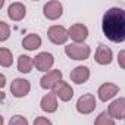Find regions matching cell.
<instances>
[{
    "mask_svg": "<svg viewBox=\"0 0 125 125\" xmlns=\"http://www.w3.org/2000/svg\"><path fill=\"white\" fill-rule=\"evenodd\" d=\"M104 35L113 43L125 41V10L122 8H110L102 19Z\"/></svg>",
    "mask_w": 125,
    "mask_h": 125,
    "instance_id": "1",
    "label": "cell"
},
{
    "mask_svg": "<svg viewBox=\"0 0 125 125\" xmlns=\"http://www.w3.org/2000/svg\"><path fill=\"white\" fill-rule=\"evenodd\" d=\"M65 53L74 60H85L90 56V47L84 43H74L65 47Z\"/></svg>",
    "mask_w": 125,
    "mask_h": 125,
    "instance_id": "2",
    "label": "cell"
},
{
    "mask_svg": "<svg viewBox=\"0 0 125 125\" xmlns=\"http://www.w3.org/2000/svg\"><path fill=\"white\" fill-rule=\"evenodd\" d=\"M47 37L53 44H65L69 38V32L62 25H52L47 31Z\"/></svg>",
    "mask_w": 125,
    "mask_h": 125,
    "instance_id": "3",
    "label": "cell"
},
{
    "mask_svg": "<svg viewBox=\"0 0 125 125\" xmlns=\"http://www.w3.org/2000/svg\"><path fill=\"white\" fill-rule=\"evenodd\" d=\"M30 90H31V84H30V81H27L24 78H16L10 84V93H12V96L18 97V99L19 97H25L30 93Z\"/></svg>",
    "mask_w": 125,
    "mask_h": 125,
    "instance_id": "4",
    "label": "cell"
},
{
    "mask_svg": "<svg viewBox=\"0 0 125 125\" xmlns=\"http://www.w3.org/2000/svg\"><path fill=\"white\" fill-rule=\"evenodd\" d=\"M96 109V97L93 94H83L77 102V110L83 115H88Z\"/></svg>",
    "mask_w": 125,
    "mask_h": 125,
    "instance_id": "5",
    "label": "cell"
},
{
    "mask_svg": "<svg viewBox=\"0 0 125 125\" xmlns=\"http://www.w3.org/2000/svg\"><path fill=\"white\" fill-rule=\"evenodd\" d=\"M54 63V57L52 53H47V52H43V53H38L35 57H34V65L38 71H50V68L53 66Z\"/></svg>",
    "mask_w": 125,
    "mask_h": 125,
    "instance_id": "6",
    "label": "cell"
},
{
    "mask_svg": "<svg viewBox=\"0 0 125 125\" xmlns=\"http://www.w3.org/2000/svg\"><path fill=\"white\" fill-rule=\"evenodd\" d=\"M43 13L47 19H57L62 16V13H63V6H62L60 2H56V0H53V2H47L43 8Z\"/></svg>",
    "mask_w": 125,
    "mask_h": 125,
    "instance_id": "7",
    "label": "cell"
},
{
    "mask_svg": "<svg viewBox=\"0 0 125 125\" xmlns=\"http://www.w3.org/2000/svg\"><path fill=\"white\" fill-rule=\"evenodd\" d=\"M53 93L62 100V102H69L72 97H74V90L71 88V85L65 81H59L53 88Z\"/></svg>",
    "mask_w": 125,
    "mask_h": 125,
    "instance_id": "8",
    "label": "cell"
},
{
    "mask_svg": "<svg viewBox=\"0 0 125 125\" xmlns=\"http://www.w3.org/2000/svg\"><path fill=\"white\" fill-rule=\"evenodd\" d=\"M94 60L99 65H110L112 60H113V53L107 46L99 44V47L96 50V54H94Z\"/></svg>",
    "mask_w": 125,
    "mask_h": 125,
    "instance_id": "9",
    "label": "cell"
},
{
    "mask_svg": "<svg viewBox=\"0 0 125 125\" xmlns=\"http://www.w3.org/2000/svg\"><path fill=\"white\" fill-rule=\"evenodd\" d=\"M59 81H62V72L59 69H53V71H49L46 75H43V78L40 80V85L44 90H49V88H53Z\"/></svg>",
    "mask_w": 125,
    "mask_h": 125,
    "instance_id": "10",
    "label": "cell"
},
{
    "mask_svg": "<svg viewBox=\"0 0 125 125\" xmlns=\"http://www.w3.org/2000/svg\"><path fill=\"white\" fill-rule=\"evenodd\" d=\"M107 113L113 119H124L125 118V99L121 97V99L113 100L107 107Z\"/></svg>",
    "mask_w": 125,
    "mask_h": 125,
    "instance_id": "11",
    "label": "cell"
},
{
    "mask_svg": "<svg viewBox=\"0 0 125 125\" xmlns=\"http://www.w3.org/2000/svg\"><path fill=\"white\" fill-rule=\"evenodd\" d=\"M118 91H119V87H118L116 84L104 83V84H102V85L99 87L97 94H99V99H100L102 102H107V100L113 99V97L118 94Z\"/></svg>",
    "mask_w": 125,
    "mask_h": 125,
    "instance_id": "12",
    "label": "cell"
},
{
    "mask_svg": "<svg viewBox=\"0 0 125 125\" xmlns=\"http://www.w3.org/2000/svg\"><path fill=\"white\" fill-rule=\"evenodd\" d=\"M69 37L75 41V43H84V40L88 37V28L83 24H74L69 30Z\"/></svg>",
    "mask_w": 125,
    "mask_h": 125,
    "instance_id": "13",
    "label": "cell"
},
{
    "mask_svg": "<svg viewBox=\"0 0 125 125\" xmlns=\"http://www.w3.org/2000/svg\"><path fill=\"white\" fill-rule=\"evenodd\" d=\"M25 15H27V9H25V6H24L22 3H19V2L12 3V5L8 8V16H9L12 21H21V19L25 18Z\"/></svg>",
    "mask_w": 125,
    "mask_h": 125,
    "instance_id": "14",
    "label": "cell"
},
{
    "mask_svg": "<svg viewBox=\"0 0 125 125\" xmlns=\"http://www.w3.org/2000/svg\"><path fill=\"white\" fill-rule=\"evenodd\" d=\"M69 77L75 84H83L90 78V69L87 66H77L71 71Z\"/></svg>",
    "mask_w": 125,
    "mask_h": 125,
    "instance_id": "15",
    "label": "cell"
},
{
    "mask_svg": "<svg viewBox=\"0 0 125 125\" xmlns=\"http://www.w3.org/2000/svg\"><path fill=\"white\" fill-rule=\"evenodd\" d=\"M56 97H57V96H56L54 93L46 94V96L41 99V102H40L41 110H44V112H47V113L56 112V109H57V100H56Z\"/></svg>",
    "mask_w": 125,
    "mask_h": 125,
    "instance_id": "16",
    "label": "cell"
},
{
    "mask_svg": "<svg viewBox=\"0 0 125 125\" xmlns=\"http://www.w3.org/2000/svg\"><path fill=\"white\" fill-rule=\"evenodd\" d=\"M41 46V38L37 34H28L22 40V47L27 50H35Z\"/></svg>",
    "mask_w": 125,
    "mask_h": 125,
    "instance_id": "17",
    "label": "cell"
},
{
    "mask_svg": "<svg viewBox=\"0 0 125 125\" xmlns=\"http://www.w3.org/2000/svg\"><path fill=\"white\" fill-rule=\"evenodd\" d=\"M32 66H34V59H31L30 56H25V54L19 56V59H18V71L19 72L28 74V72H31Z\"/></svg>",
    "mask_w": 125,
    "mask_h": 125,
    "instance_id": "18",
    "label": "cell"
},
{
    "mask_svg": "<svg viewBox=\"0 0 125 125\" xmlns=\"http://www.w3.org/2000/svg\"><path fill=\"white\" fill-rule=\"evenodd\" d=\"M13 62V56H12V52L6 47H2L0 49V65L3 68H9Z\"/></svg>",
    "mask_w": 125,
    "mask_h": 125,
    "instance_id": "19",
    "label": "cell"
},
{
    "mask_svg": "<svg viewBox=\"0 0 125 125\" xmlns=\"http://www.w3.org/2000/svg\"><path fill=\"white\" fill-rule=\"evenodd\" d=\"M94 125H115V119H113L107 112H102V113L96 118Z\"/></svg>",
    "mask_w": 125,
    "mask_h": 125,
    "instance_id": "20",
    "label": "cell"
},
{
    "mask_svg": "<svg viewBox=\"0 0 125 125\" xmlns=\"http://www.w3.org/2000/svg\"><path fill=\"white\" fill-rule=\"evenodd\" d=\"M10 35V28L6 22H0V41H6Z\"/></svg>",
    "mask_w": 125,
    "mask_h": 125,
    "instance_id": "21",
    "label": "cell"
},
{
    "mask_svg": "<svg viewBox=\"0 0 125 125\" xmlns=\"http://www.w3.org/2000/svg\"><path fill=\"white\" fill-rule=\"evenodd\" d=\"M9 125H28V121H27V118H24L21 115H15L10 118Z\"/></svg>",
    "mask_w": 125,
    "mask_h": 125,
    "instance_id": "22",
    "label": "cell"
},
{
    "mask_svg": "<svg viewBox=\"0 0 125 125\" xmlns=\"http://www.w3.org/2000/svg\"><path fill=\"white\" fill-rule=\"evenodd\" d=\"M34 125H52V122H50V119H47L44 116H38L34 119Z\"/></svg>",
    "mask_w": 125,
    "mask_h": 125,
    "instance_id": "23",
    "label": "cell"
},
{
    "mask_svg": "<svg viewBox=\"0 0 125 125\" xmlns=\"http://www.w3.org/2000/svg\"><path fill=\"white\" fill-rule=\"evenodd\" d=\"M118 63L122 69H125V50H121L118 53Z\"/></svg>",
    "mask_w": 125,
    "mask_h": 125,
    "instance_id": "24",
    "label": "cell"
},
{
    "mask_svg": "<svg viewBox=\"0 0 125 125\" xmlns=\"http://www.w3.org/2000/svg\"><path fill=\"white\" fill-rule=\"evenodd\" d=\"M0 81H2V83H0V87H5V81H6V78H5V75H2V77H0Z\"/></svg>",
    "mask_w": 125,
    "mask_h": 125,
    "instance_id": "25",
    "label": "cell"
},
{
    "mask_svg": "<svg viewBox=\"0 0 125 125\" xmlns=\"http://www.w3.org/2000/svg\"><path fill=\"white\" fill-rule=\"evenodd\" d=\"M124 119H125V118H124Z\"/></svg>",
    "mask_w": 125,
    "mask_h": 125,
    "instance_id": "26",
    "label": "cell"
}]
</instances>
